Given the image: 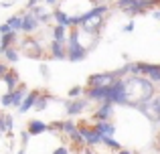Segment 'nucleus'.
Masks as SVG:
<instances>
[{
  "label": "nucleus",
  "mask_w": 160,
  "mask_h": 154,
  "mask_svg": "<svg viewBox=\"0 0 160 154\" xmlns=\"http://www.w3.org/2000/svg\"><path fill=\"white\" fill-rule=\"evenodd\" d=\"M156 95V83H152L144 75H128L124 77V106L138 107L150 102Z\"/></svg>",
  "instance_id": "f257e3e1"
},
{
  "label": "nucleus",
  "mask_w": 160,
  "mask_h": 154,
  "mask_svg": "<svg viewBox=\"0 0 160 154\" xmlns=\"http://www.w3.org/2000/svg\"><path fill=\"white\" fill-rule=\"evenodd\" d=\"M109 8L106 4H99V6H93L91 10H87L85 14H81V24H79V28H81V32H87V35H98L99 31H102L103 27V20H106V12Z\"/></svg>",
  "instance_id": "f03ea898"
},
{
  "label": "nucleus",
  "mask_w": 160,
  "mask_h": 154,
  "mask_svg": "<svg viewBox=\"0 0 160 154\" xmlns=\"http://www.w3.org/2000/svg\"><path fill=\"white\" fill-rule=\"evenodd\" d=\"M20 53H22L24 57H28V59H43V55H45V49H43V45L39 43V41L35 39V37H31V35H27L22 39V43H20V49H18Z\"/></svg>",
  "instance_id": "7ed1b4c3"
},
{
  "label": "nucleus",
  "mask_w": 160,
  "mask_h": 154,
  "mask_svg": "<svg viewBox=\"0 0 160 154\" xmlns=\"http://www.w3.org/2000/svg\"><path fill=\"white\" fill-rule=\"evenodd\" d=\"M122 79L118 75V71H106V73H91L87 77V85L85 87H109L113 81Z\"/></svg>",
  "instance_id": "20e7f679"
},
{
  "label": "nucleus",
  "mask_w": 160,
  "mask_h": 154,
  "mask_svg": "<svg viewBox=\"0 0 160 154\" xmlns=\"http://www.w3.org/2000/svg\"><path fill=\"white\" fill-rule=\"evenodd\" d=\"M138 112H140L142 116H146L152 124H160V93L154 95L150 102L142 103V106L138 107Z\"/></svg>",
  "instance_id": "39448f33"
},
{
  "label": "nucleus",
  "mask_w": 160,
  "mask_h": 154,
  "mask_svg": "<svg viewBox=\"0 0 160 154\" xmlns=\"http://www.w3.org/2000/svg\"><path fill=\"white\" fill-rule=\"evenodd\" d=\"M108 89V95H106V102L108 103H124V77L118 79V81H113Z\"/></svg>",
  "instance_id": "423d86ee"
},
{
  "label": "nucleus",
  "mask_w": 160,
  "mask_h": 154,
  "mask_svg": "<svg viewBox=\"0 0 160 154\" xmlns=\"http://www.w3.org/2000/svg\"><path fill=\"white\" fill-rule=\"evenodd\" d=\"M89 99L87 97H77V99H69V102H65V112H67V116L69 118H73V116H79V114H83V112L89 107Z\"/></svg>",
  "instance_id": "0eeeda50"
},
{
  "label": "nucleus",
  "mask_w": 160,
  "mask_h": 154,
  "mask_svg": "<svg viewBox=\"0 0 160 154\" xmlns=\"http://www.w3.org/2000/svg\"><path fill=\"white\" fill-rule=\"evenodd\" d=\"M89 55V49H85L81 43H67V61L79 63Z\"/></svg>",
  "instance_id": "6e6552de"
},
{
  "label": "nucleus",
  "mask_w": 160,
  "mask_h": 154,
  "mask_svg": "<svg viewBox=\"0 0 160 154\" xmlns=\"http://www.w3.org/2000/svg\"><path fill=\"white\" fill-rule=\"evenodd\" d=\"M39 27H41V20L37 18L31 10L22 12V31H20V32H24V35H32V32L39 31Z\"/></svg>",
  "instance_id": "1a4fd4ad"
},
{
  "label": "nucleus",
  "mask_w": 160,
  "mask_h": 154,
  "mask_svg": "<svg viewBox=\"0 0 160 154\" xmlns=\"http://www.w3.org/2000/svg\"><path fill=\"white\" fill-rule=\"evenodd\" d=\"M113 116V103H99V107L93 112V116H91V120L93 122H109V118Z\"/></svg>",
  "instance_id": "9d476101"
},
{
  "label": "nucleus",
  "mask_w": 160,
  "mask_h": 154,
  "mask_svg": "<svg viewBox=\"0 0 160 154\" xmlns=\"http://www.w3.org/2000/svg\"><path fill=\"white\" fill-rule=\"evenodd\" d=\"M83 93H85L83 97H87L89 102L103 103V102H106V95H108V89H106V87H85Z\"/></svg>",
  "instance_id": "9b49d317"
},
{
  "label": "nucleus",
  "mask_w": 160,
  "mask_h": 154,
  "mask_svg": "<svg viewBox=\"0 0 160 154\" xmlns=\"http://www.w3.org/2000/svg\"><path fill=\"white\" fill-rule=\"evenodd\" d=\"M49 55L57 61L67 59V43H61V41H51L49 45Z\"/></svg>",
  "instance_id": "f8f14e48"
},
{
  "label": "nucleus",
  "mask_w": 160,
  "mask_h": 154,
  "mask_svg": "<svg viewBox=\"0 0 160 154\" xmlns=\"http://www.w3.org/2000/svg\"><path fill=\"white\" fill-rule=\"evenodd\" d=\"M41 95V89H31L27 93V97L22 99V103L18 106V114H27L28 110H32V106H35V102H37V97Z\"/></svg>",
  "instance_id": "ddd939ff"
},
{
  "label": "nucleus",
  "mask_w": 160,
  "mask_h": 154,
  "mask_svg": "<svg viewBox=\"0 0 160 154\" xmlns=\"http://www.w3.org/2000/svg\"><path fill=\"white\" fill-rule=\"evenodd\" d=\"M4 85H6V91H14L16 87H18V83H20V75H18V71L16 69H8V73L4 75Z\"/></svg>",
  "instance_id": "4468645a"
},
{
  "label": "nucleus",
  "mask_w": 160,
  "mask_h": 154,
  "mask_svg": "<svg viewBox=\"0 0 160 154\" xmlns=\"http://www.w3.org/2000/svg\"><path fill=\"white\" fill-rule=\"evenodd\" d=\"M27 132L31 136H39V134H43V132H49V124L41 122V120H31V122L27 124Z\"/></svg>",
  "instance_id": "2eb2a0df"
},
{
  "label": "nucleus",
  "mask_w": 160,
  "mask_h": 154,
  "mask_svg": "<svg viewBox=\"0 0 160 154\" xmlns=\"http://www.w3.org/2000/svg\"><path fill=\"white\" fill-rule=\"evenodd\" d=\"M51 99H57V97H55V95H51L49 91H41V95L37 97V102H35V106H32V110H35V112H45Z\"/></svg>",
  "instance_id": "dca6fc26"
},
{
  "label": "nucleus",
  "mask_w": 160,
  "mask_h": 154,
  "mask_svg": "<svg viewBox=\"0 0 160 154\" xmlns=\"http://www.w3.org/2000/svg\"><path fill=\"white\" fill-rule=\"evenodd\" d=\"M16 41H18V32H6V35H2V41H0V57H2V53L6 51V49L10 47H16Z\"/></svg>",
  "instance_id": "f3484780"
},
{
  "label": "nucleus",
  "mask_w": 160,
  "mask_h": 154,
  "mask_svg": "<svg viewBox=\"0 0 160 154\" xmlns=\"http://www.w3.org/2000/svg\"><path fill=\"white\" fill-rule=\"evenodd\" d=\"M27 93H28L27 85H24V83L20 81V83H18V87H16V89L12 91V107H18L20 103H22V99L27 97Z\"/></svg>",
  "instance_id": "a211bd4d"
},
{
  "label": "nucleus",
  "mask_w": 160,
  "mask_h": 154,
  "mask_svg": "<svg viewBox=\"0 0 160 154\" xmlns=\"http://www.w3.org/2000/svg\"><path fill=\"white\" fill-rule=\"evenodd\" d=\"M93 130L98 132L99 136H113L116 126H113L112 122H95V124H93Z\"/></svg>",
  "instance_id": "6ab92c4d"
},
{
  "label": "nucleus",
  "mask_w": 160,
  "mask_h": 154,
  "mask_svg": "<svg viewBox=\"0 0 160 154\" xmlns=\"http://www.w3.org/2000/svg\"><path fill=\"white\" fill-rule=\"evenodd\" d=\"M53 41L67 43V27H63V24H55V27H53Z\"/></svg>",
  "instance_id": "aec40b11"
},
{
  "label": "nucleus",
  "mask_w": 160,
  "mask_h": 154,
  "mask_svg": "<svg viewBox=\"0 0 160 154\" xmlns=\"http://www.w3.org/2000/svg\"><path fill=\"white\" fill-rule=\"evenodd\" d=\"M6 24L12 28L14 32H20L22 31V14H12L10 18L6 20Z\"/></svg>",
  "instance_id": "412c9836"
},
{
  "label": "nucleus",
  "mask_w": 160,
  "mask_h": 154,
  "mask_svg": "<svg viewBox=\"0 0 160 154\" xmlns=\"http://www.w3.org/2000/svg\"><path fill=\"white\" fill-rule=\"evenodd\" d=\"M53 18L57 20V24H63V27H67V28H69V14H67L65 10H61V8L53 10Z\"/></svg>",
  "instance_id": "4be33fe9"
},
{
  "label": "nucleus",
  "mask_w": 160,
  "mask_h": 154,
  "mask_svg": "<svg viewBox=\"0 0 160 154\" xmlns=\"http://www.w3.org/2000/svg\"><path fill=\"white\" fill-rule=\"evenodd\" d=\"M2 57H4V61H8V63H16V61L20 59V51L16 47H10V49H6V51L2 53Z\"/></svg>",
  "instance_id": "5701e85b"
},
{
  "label": "nucleus",
  "mask_w": 160,
  "mask_h": 154,
  "mask_svg": "<svg viewBox=\"0 0 160 154\" xmlns=\"http://www.w3.org/2000/svg\"><path fill=\"white\" fill-rule=\"evenodd\" d=\"M102 142L106 144L108 148L116 150V152H120V150H122V144L118 142V140H113V136H102Z\"/></svg>",
  "instance_id": "b1692460"
},
{
  "label": "nucleus",
  "mask_w": 160,
  "mask_h": 154,
  "mask_svg": "<svg viewBox=\"0 0 160 154\" xmlns=\"http://www.w3.org/2000/svg\"><path fill=\"white\" fill-rule=\"evenodd\" d=\"M83 89H85V87H81V85L71 87V89L67 91V97H69V99H77V97H81V95H83Z\"/></svg>",
  "instance_id": "393cba45"
},
{
  "label": "nucleus",
  "mask_w": 160,
  "mask_h": 154,
  "mask_svg": "<svg viewBox=\"0 0 160 154\" xmlns=\"http://www.w3.org/2000/svg\"><path fill=\"white\" fill-rule=\"evenodd\" d=\"M0 106L2 107H10L12 106V91H4L0 95Z\"/></svg>",
  "instance_id": "a878e982"
},
{
  "label": "nucleus",
  "mask_w": 160,
  "mask_h": 154,
  "mask_svg": "<svg viewBox=\"0 0 160 154\" xmlns=\"http://www.w3.org/2000/svg\"><path fill=\"white\" fill-rule=\"evenodd\" d=\"M39 71H41V75H43L45 81H49V79H51V69H49L47 63H41L39 65Z\"/></svg>",
  "instance_id": "bb28decb"
},
{
  "label": "nucleus",
  "mask_w": 160,
  "mask_h": 154,
  "mask_svg": "<svg viewBox=\"0 0 160 154\" xmlns=\"http://www.w3.org/2000/svg\"><path fill=\"white\" fill-rule=\"evenodd\" d=\"M31 12H32V14H35V16H37V18H39V20L43 18L45 14H47V10H45V6H41V4H37L35 8H31Z\"/></svg>",
  "instance_id": "cd10ccee"
},
{
  "label": "nucleus",
  "mask_w": 160,
  "mask_h": 154,
  "mask_svg": "<svg viewBox=\"0 0 160 154\" xmlns=\"http://www.w3.org/2000/svg\"><path fill=\"white\" fill-rule=\"evenodd\" d=\"M132 4H136V0H116V6L120 8V10H124V8L132 6Z\"/></svg>",
  "instance_id": "c85d7f7f"
},
{
  "label": "nucleus",
  "mask_w": 160,
  "mask_h": 154,
  "mask_svg": "<svg viewBox=\"0 0 160 154\" xmlns=\"http://www.w3.org/2000/svg\"><path fill=\"white\" fill-rule=\"evenodd\" d=\"M28 138H31V134H28L27 130H22V132H20V144H22V148L28 144Z\"/></svg>",
  "instance_id": "c756f323"
},
{
  "label": "nucleus",
  "mask_w": 160,
  "mask_h": 154,
  "mask_svg": "<svg viewBox=\"0 0 160 154\" xmlns=\"http://www.w3.org/2000/svg\"><path fill=\"white\" fill-rule=\"evenodd\" d=\"M8 69H10V67H8V65L4 63V61H0V81H2V79H4V75L8 73Z\"/></svg>",
  "instance_id": "7c9ffc66"
},
{
  "label": "nucleus",
  "mask_w": 160,
  "mask_h": 154,
  "mask_svg": "<svg viewBox=\"0 0 160 154\" xmlns=\"http://www.w3.org/2000/svg\"><path fill=\"white\" fill-rule=\"evenodd\" d=\"M6 32H12V28L8 27L6 22H2V24H0V35H6Z\"/></svg>",
  "instance_id": "2f4dec72"
},
{
  "label": "nucleus",
  "mask_w": 160,
  "mask_h": 154,
  "mask_svg": "<svg viewBox=\"0 0 160 154\" xmlns=\"http://www.w3.org/2000/svg\"><path fill=\"white\" fill-rule=\"evenodd\" d=\"M53 154H69V148L67 146H59V148H55Z\"/></svg>",
  "instance_id": "473e14b6"
},
{
  "label": "nucleus",
  "mask_w": 160,
  "mask_h": 154,
  "mask_svg": "<svg viewBox=\"0 0 160 154\" xmlns=\"http://www.w3.org/2000/svg\"><path fill=\"white\" fill-rule=\"evenodd\" d=\"M39 2H41V0H28V2H27V10H31V8H35V6H37Z\"/></svg>",
  "instance_id": "72a5a7b5"
},
{
  "label": "nucleus",
  "mask_w": 160,
  "mask_h": 154,
  "mask_svg": "<svg viewBox=\"0 0 160 154\" xmlns=\"http://www.w3.org/2000/svg\"><path fill=\"white\" fill-rule=\"evenodd\" d=\"M124 32H134V22H128L124 27Z\"/></svg>",
  "instance_id": "f704fd0d"
},
{
  "label": "nucleus",
  "mask_w": 160,
  "mask_h": 154,
  "mask_svg": "<svg viewBox=\"0 0 160 154\" xmlns=\"http://www.w3.org/2000/svg\"><path fill=\"white\" fill-rule=\"evenodd\" d=\"M152 16H154L156 20H160V12H158V10H152Z\"/></svg>",
  "instance_id": "c9c22d12"
},
{
  "label": "nucleus",
  "mask_w": 160,
  "mask_h": 154,
  "mask_svg": "<svg viewBox=\"0 0 160 154\" xmlns=\"http://www.w3.org/2000/svg\"><path fill=\"white\" fill-rule=\"evenodd\" d=\"M118 154H132V152H130V150H128V148H122V150H120V152H118Z\"/></svg>",
  "instance_id": "e433bc0d"
},
{
  "label": "nucleus",
  "mask_w": 160,
  "mask_h": 154,
  "mask_svg": "<svg viewBox=\"0 0 160 154\" xmlns=\"http://www.w3.org/2000/svg\"><path fill=\"white\" fill-rule=\"evenodd\" d=\"M45 2H47V4H51V6H55V4H57L59 0H45Z\"/></svg>",
  "instance_id": "4c0bfd02"
},
{
  "label": "nucleus",
  "mask_w": 160,
  "mask_h": 154,
  "mask_svg": "<svg viewBox=\"0 0 160 154\" xmlns=\"http://www.w3.org/2000/svg\"><path fill=\"white\" fill-rule=\"evenodd\" d=\"M16 154H24V148H20V150H18V152H16Z\"/></svg>",
  "instance_id": "58836bf2"
},
{
  "label": "nucleus",
  "mask_w": 160,
  "mask_h": 154,
  "mask_svg": "<svg viewBox=\"0 0 160 154\" xmlns=\"http://www.w3.org/2000/svg\"><path fill=\"white\" fill-rule=\"evenodd\" d=\"M91 2H93V6H98V0H91Z\"/></svg>",
  "instance_id": "ea45409f"
},
{
  "label": "nucleus",
  "mask_w": 160,
  "mask_h": 154,
  "mask_svg": "<svg viewBox=\"0 0 160 154\" xmlns=\"http://www.w3.org/2000/svg\"><path fill=\"white\" fill-rule=\"evenodd\" d=\"M156 150H158V152H160V142H158V146H156Z\"/></svg>",
  "instance_id": "a19ab883"
},
{
  "label": "nucleus",
  "mask_w": 160,
  "mask_h": 154,
  "mask_svg": "<svg viewBox=\"0 0 160 154\" xmlns=\"http://www.w3.org/2000/svg\"><path fill=\"white\" fill-rule=\"evenodd\" d=\"M85 154H91V152H89V150H87V152H85Z\"/></svg>",
  "instance_id": "79ce46f5"
},
{
  "label": "nucleus",
  "mask_w": 160,
  "mask_h": 154,
  "mask_svg": "<svg viewBox=\"0 0 160 154\" xmlns=\"http://www.w3.org/2000/svg\"><path fill=\"white\" fill-rule=\"evenodd\" d=\"M158 142H160V134H158Z\"/></svg>",
  "instance_id": "37998d69"
},
{
  "label": "nucleus",
  "mask_w": 160,
  "mask_h": 154,
  "mask_svg": "<svg viewBox=\"0 0 160 154\" xmlns=\"http://www.w3.org/2000/svg\"><path fill=\"white\" fill-rule=\"evenodd\" d=\"M0 41H2V35H0Z\"/></svg>",
  "instance_id": "c03bdc74"
},
{
  "label": "nucleus",
  "mask_w": 160,
  "mask_h": 154,
  "mask_svg": "<svg viewBox=\"0 0 160 154\" xmlns=\"http://www.w3.org/2000/svg\"><path fill=\"white\" fill-rule=\"evenodd\" d=\"M0 136H2V132H0Z\"/></svg>",
  "instance_id": "a18cd8bd"
}]
</instances>
